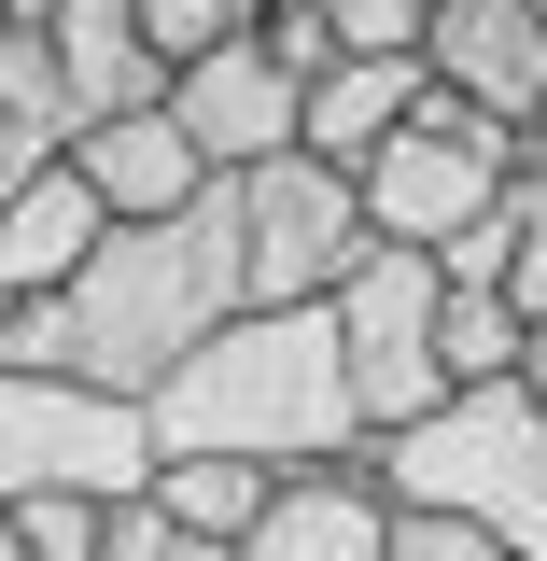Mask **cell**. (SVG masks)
I'll use <instances>...</instances> for the list:
<instances>
[{"mask_svg":"<svg viewBox=\"0 0 547 561\" xmlns=\"http://www.w3.org/2000/svg\"><path fill=\"white\" fill-rule=\"evenodd\" d=\"M169 113H183V140H197L225 183H253V169H281V154H309V84L281 70L267 28L225 43V57H197L183 84H169Z\"/></svg>","mask_w":547,"mask_h":561,"instance_id":"7","label":"cell"},{"mask_svg":"<svg viewBox=\"0 0 547 561\" xmlns=\"http://www.w3.org/2000/svg\"><path fill=\"white\" fill-rule=\"evenodd\" d=\"M99 253H113V197H99V183L57 154L29 197L0 210V309H43V295H70Z\"/></svg>","mask_w":547,"mask_h":561,"instance_id":"9","label":"cell"},{"mask_svg":"<svg viewBox=\"0 0 547 561\" xmlns=\"http://www.w3.org/2000/svg\"><path fill=\"white\" fill-rule=\"evenodd\" d=\"M338 337H351V393H365L379 449L421 435L435 408H464L449 393V267L435 253H365L351 295H338Z\"/></svg>","mask_w":547,"mask_h":561,"instance_id":"5","label":"cell"},{"mask_svg":"<svg viewBox=\"0 0 547 561\" xmlns=\"http://www.w3.org/2000/svg\"><path fill=\"white\" fill-rule=\"evenodd\" d=\"M394 561H505V534L464 505H394Z\"/></svg>","mask_w":547,"mask_h":561,"instance_id":"18","label":"cell"},{"mask_svg":"<svg viewBox=\"0 0 547 561\" xmlns=\"http://www.w3.org/2000/svg\"><path fill=\"white\" fill-rule=\"evenodd\" d=\"M435 14H449V0H338V43L351 57H435Z\"/></svg>","mask_w":547,"mask_h":561,"instance_id":"17","label":"cell"},{"mask_svg":"<svg viewBox=\"0 0 547 561\" xmlns=\"http://www.w3.org/2000/svg\"><path fill=\"white\" fill-rule=\"evenodd\" d=\"M281 491H295V478H267V463H169L155 505H169L183 534H210V548H253V534L281 519Z\"/></svg>","mask_w":547,"mask_h":561,"instance_id":"13","label":"cell"},{"mask_svg":"<svg viewBox=\"0 0 547 561\" xmlns=\"http://www.w3.org/2000/svg\"><path fill=\"white\" fill-rule=\"evenodd\" d=\"M239 239H253V309H338L351 267L379 253V225H365V183L323 169V154H281L239 183Z\"/></svg>","mask_w":547,"mask_h":561,"instance_id":"6","label":"cell"},{"mask_svg":"<svg viewBox=\"0 0 547 561\" xmlns=\"http://www.w3.org/2000/svg\"><path fill=\"white\" fill-rule=\"evenodd\" d=\"M14 534H29V561H113V505H14Z\"/></svg>","mask_w":547,"mask_h":561,"instance_id":"19","label":"cell"},{"mask_svg":"<svg viewBox=\"0 0 547 561\" xmlns=\"http://www.w3.org/2000/svg\"><path fill=\"white\" fill-rule=\"evenodd\" d=\"M421 70H435L449 99H478L491 127L534 140V127H547V0H449Z\"/></svg>","mask_w":547,"mask_h":561,"instance_id":"8","label":"cell"},{"mask_svg":"<svg viewBox=\"0 0 547 561\" xmlns=\"http://www.w3.org/2000/svg\"><path fill=\"white\" fill-rule=\"evenodd\" d=\"M169 478L155 408L99 379H0V505H140Z\"/></svg>","mask_w":547,"mask_h":561,"instance_id":"3","label":"cell"},{"mask_svg":"<svg viewBox=\"0 0 547 561\" xmlns=\"http://www.w3.org/2000/svg\"><path fill=\"white\" fill-rule=\"evenodd\" d=\"M0 561H29V534H14V505H0Z\"/></svg>","mask_w":547,"mask_h":561,"instance_id":"24","label":"cell"},{"mask_svg":"<svg viewBox=\"0 0 547 561\" xmlns=\"http://www.w3.org/2000/svg\"><path fill=\"white\" fill-rule=\"evenodd\" d=\"M520 379H534V393H547V323H534V351H520Z\"/></svg>","mask_w":547,"mask_h":561,"instance_id":"23","label":"cell"},{"mask_svg":"<svg viewBox=\"0 0 547 561\" xmlns=\"http://www.w3.org/2000/svg\"><path fill=\"white\" fill-rule=\"evenodd\" d=\"M70 169L113 197V225H169V210H197L210 183H225L197 140H183L169 99H155V113H113V127H84V140H70Z\"/></svg>","mask_w":547,"mask_h":561,"instance_id":"10","label":"cell"},{"mask_svg":"<svg viewBox=\"0 0 547 561\" xmlns=\"http://www.w3.org/2000/svg\"><path fill=\"white\" fill-rule=\"evenodd\" d=\"M394 505H464L505 534V561H547V393L534 379H491L464 408H435L421 435L379 449Z\"/></svg>","mask_w":547,"mask_h":561,"instance_id":"2","label":"cell"},{"mask_svg":"<svg viewBox=\"0 0 547 561\" xmlns=\"http://www.w3.org/2000/svg\"><path fill=\"white\" fill-rule=\"evenodd\" d=\"M43 169H57V154H43V140H29V127H14V113H0V210H14V197H29V183H43Z\"/></svg>","mask_w":547,"mask_h":561,"instance_id":"22","label":"cell"},{"mask_svg":"<svg viewBox=\"0 0 547 561\" xmlns=\"http://www.w3.org/2000/svg\"><path fill=\"white\" fill-rule=\"evenodd\" d=\"M267 43H281V70H295V84L351 70V43H338V14H323V0H281V14H267Z\"/></svg>","mask_w":547,"mask_h":561,"instance_id":"21","label":"cell"},{"mask_svg":"<svg viewBox=\"0 0 547 561\" xmlns=\"http://www.w3.org/2000/svg\"><path fill=\"white\" fill-rule=\"evenodd\" d=\"M239 561H394V478H379V449L338 463V478H295V491H281V519H267Z\"/></svg>","mask_w":547,"mask_h":561,"instance_id":"11","label":"cell"},{"mask_svg":"<svg viewBox=\"0 0 547 561\" xmlns=\"http://www.w3.org/2000/svg\"><path fill=\"white\" fill-rule=\"evenodd\" d=\"M520 154L534 140L520 127H491L478 99H421V127L365 169V225H379V253H449V239H478L491 210L520 197Z\"/></svg>","mask_w":547,"mask_h":561,"instance_id":"4","label":"cell"},{"mask_svg":"<svg viewBox=\"0 0 547 561\" xmlns=\"http://www.w3.org/2000/svg\"><path fill=\"white\" fill-rule=\"evenodd\" d=\"M505 295H520V323H547V140L520 154V197H505Z\"/></svg>","mask_w":547,"mask_h":561,"instance_id":"16","label":"cell"},{"mask_svg":"<svg viewBox=\"0 0 547 561\" xmlns=\"http://www.w3.org/2000/svg\"><path fill=\"white\" fill-rule=\"evenodd\" d=\"M43 14H57V0H14V28H43Z\"/></svg>","mask_w":547,"mask_h":561,"instance_id":"25","label":"cell"},{"mask_svg":"<svg viewBox=\"0 0 547 561\" xmlns=\"http://www.w3.org/2000/svg\"><path fill=\"white\" fill-rule=\"evenodd\" d=\"M0 113L43 140V154H70V140H84V84H70L57 28H0Z\"/></svg>","mask_w":547,"mask_h":561,"instance_id":"14","label":"cell"},{"mask_svg":"<svg viewBox=\"0 0 547 561\" xmlns=\"http://www.w3.org/2000/svg\"><path fill=\"white\" fill-rule=\"evenodd\" d=\"M267 14H281V0H155V57H169V84H183L197 57H225V43H253Z\"/></svg>","mask_w":547,"mask_h":561,"instance_id":"15","label":"cell"},{"mask_svg":"<svg viewBox=\"0 0 547 561\" xmlns=\"http://www.w3.org/2000/svg\"><path fill=\"white\" fill-rule=\"evenodd\" d=\"M155 449L169 463H267V478H338L365 463V393H351L338 309H253L155 393Z\"/></svg>","mask_w":547,"mask_h":561,"instance_id":"1","label":"cell"},{"mask_svg":"<svg viewBox=\"0 0 547 561\" xmlns=\"http://www.w3.org/2000/svg\"><path fill=\"white\" fill-rule=\"evenodd\" d=\"M421 99H435V70H408V57H351V70H323V84H309V154L365 183V169L421 127Z\"/></svg>","mask_w":547,"mask_h":561,"instance_id":"12","label":"cell"},{"mask_svg":"<svg viewBox=\"0 0 547 561\" xmlns=\"http://www.w3.org/2000/svg\"><path fill=\"white\" fill-rule=\"evenodd\" d=\"M534 140H547V127H534Z\"/></svg>","mask_w":547,"mask_h":561,"instance_id":"27","label":"cell"},{"mask_svg":"<svg viewBox=\"0 0 547 561\" xmlns=\"http://www.w3.org/2000/svg\"><path fill=\"white\" fill-rule=\"evenodd\" d=\"M0 28H14V0H0Z\"/></svg>","mask_w":547,"mask_h":561,"instance_id":"26","label":"cell"},{"mask_svg":"<svg viewBox=\"0 0 547 561\" xmlns=\"http://www.w3.org/2000/svg\"><path fill=\"white\" fill-rule=\"evenodd\" d=\"M113 561H239V548H210V534H183V519H169V505L140 491V505H113Z\"/></svg>","mask_w":547,"mask_h":561,"instance_id":"20","label":"cell"}]
</instances>
